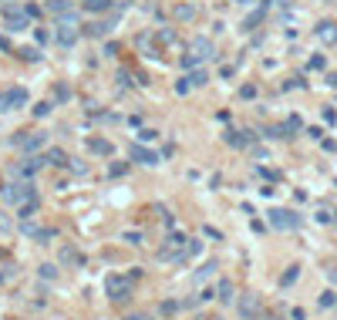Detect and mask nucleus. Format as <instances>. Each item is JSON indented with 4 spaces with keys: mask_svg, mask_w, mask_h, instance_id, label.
Returning a JSON list of instances; mask_svg holds the SVG:
<instances>
[{
    "mask_svg": "<svg viewBox=\"0 0 337 320\" xmlns=\"http://www.w3.org/2000/svg\"><path fill=\"white\" fill-rule=\"evenodd\" d=\"M216 57V44L209 41V37H192L189 47H186V54H182V67H196L202 64V61H213Z\"/></svg>",
    "mask_w": 337,
    "mask_h": 320,
    "instance_id": "nucleus-1",
    "label": "nucleus"
},
{
    "mask_svg": "<svg viewBox=\"0 0 337 320\" xmlns=\"http://www.w3.org/2000/svg\"><path fill=\"white\" fill-rule=\"evenodd\" d=\"M47 17H54L57 24H78V11L71 0H47Z\"/></svg>",
    "mask_w": 337,
    "mask_h": 320,
    "instance_id": "nucleus-2",
    "label": "nucleus"
},
{
    "mask_svg": "<svg viewBox=\"0 0 337 320\" xmlns=\"http://www.w3.org/2000/svg\"><path fill=\"white\" fill-rule=\"evenodd\" d=\"M4 27L14 34H21L31 27V14L24 11V7H17V4H11V7H4Z\"/></svg>",
    "mask_w": 337,
    "mask_h": 320,
    "instance_id": "nucleus-3",
    "label": "nucleus"
},
{
    "mask_svg": "<svg viewBox=\"0 0 337 320\" xmlns=\"http://www.w3.org/2000/svg\"><path fill=\"white\" fill-rule=\"evenodd\" d=\"M4 199H11V202H27V199H34V186H31V179H14L11 186L4 189Z\"/></svg>",
    "mask_w": 337,
    "mask_h": 320,
    "instance_id": "nucleus-4",
    "label": "nucleus"
},
{
    "mask_svg": "<svg viewBox=\"0 0 337 320\" xmlns=\"http://www.w3.org/2000/svg\"><path fill=\"white\" fill-rule=\"evenodd\" d=\"M105 290H108V297L118 303V300H125V297H132V280L128 276H118V273H112L108 280H105Z\"/></svg>",
    "mask_w": 337,
    "mask_h": 320,
    "instance_id": "nucleus-5",
    "label": "nucleus"
},
{
    "mask_svg": "<svg viewBox=\"0 0 337 320\" xmlns=\"http://www.w3.org/2000/svg\"><path fill=\"white\" fill-rule=\"evenodd\" d=\"M27 105V88L14 85V88L0 91V111H14V108H24Z\"/></svg>",
    "mask_w": 337,
    "mask_h": 320,
    "instance_id": "nucleus-6",
    "label": "nucleus"
},
{
    "mask_svg": "<svg viewBox=\"0 0 337 320\" xmlns=\"http://www.w3.org/2000/svg\"><path fill=\"white\" fill-rule=\"evenodd\" d=\"M270 226H277V229H297L300 216L290 209H270Z\"/></svg>",
    "mask_w": 337,
    "mask_h": 320,
    "instance_id": "nucleus-7",
    "label": "nucleus"
},
{
    "mask_svg": "<svg viewBox=\"0 0 337 320\" xmlns=\"http://www.w3.org/2000/svg\"><path fill=\"white\" fill-rule=\"evenodd\" d=\"M44 142H47L44 132H31V135H17V138H14V145H17V148H24V152H37Z\"/></svg>",
    "mask_w": 337,
    "mask_h": 320,
    "instance_id": "nucleus-8",
    "label": "nucleus"
},
{
    "mask_svg": "<svg viewBox=\"0 0 337 320\" xmlns=\"http://www.w3.org/2000/svg\"><path fill=\"white\" fill-rule=\"evenodd\" d=\"M155 47H168V51H179V34H176V27H158L155 31Z\"/></svg>",
    "mask_w": 337,
    "mask_h": 320,
    "instance_id": "nucleus-9",
    "label": "nucleus"
},
{
    "mask_svg": "<svg viewBox=\"0 0 337 320\" xmlns=\"http://www.w3.org/2000/svg\"><path fill=\"white\" fill-rule=\"evenodd\" d=\"M128 155H132L138 166H155V162H158V155L152 152V148H145V145H138V142H135L132 148H128Z\"/></svg>",
    "mask_w": 337,
    "mask_h": 320,
    "instance_id": "nucleus-10",
    "label": "nucleus"
},
{
    "mask_svg": "<svg viewBox=\"0 0 337 320\" xmlns=\"http://www.w3.org/2000/svg\"><path fill=\"white\" fill-rule=\"evenodd\" d=\"M41 166H44V155H41V158H24V162L14 166V176H17V179H31Z\"/></svg>",
    "mask_w": 337,
    "mask_h": 320,
    "instance_id": "nucleus-11",
    "label": "nucleus"
},
{
    "mask_svg": "<svg viewBox=\"0 0 337 320\" xmlns=\"http://www.w3.org/2000/svg\"><path fill=\"white\" fill-rule=\"evenodd\" d=\"M74 41H78V24H57V44L74 47Z\"/></svg>",
    "mask_w": 337,
    "mask_h": 320,
    "instance_id": "nucleus-12",
    "label": "nucleus"
},
{
    "mask_svg": "<svg viewBox=\"0 0 337 320\" xmlns=\"http://www.w3.org/2000/svg\"><path fill=\"white\" fill-rule=\"evenodd\" d=\"M239 313H243L246 320H257V317H260V300H257V293L239 297Z\"/></svg>",
    "mask_w": 337,
    "mask_h": 320,
    "instance_id": "nucleus-13",
    "label": "nucleus"
},
{
    "mask_svg": "<svg viewBox=\"0 0 337 320\" xmlns=\"http://www.w3.org/2000/svg\"><path fill=\"white\" fill-rule=\"evenodd\" d=\"M317 41H320V44H337V24L334 21L317 24Z\"/></svg>",
    "mask_w": 337,
    "mask_h": 320,
    "instance_id": "nucleus-14",
    "label": "nucleus"
},
{
    "mask_svg": "<svg viewBox=\"0 0 337 320\" xmlns=\"http://www.w3.org/2000/svg\"><path fill=\"white\" fill-rule=\"evenodd\" d=\"M226 142L233 145V148H246V145H253V135L243 132V128H229V132H226Z\"/></svg>",
    "mask_w": 337,
    "mask_h": 320,
    "instance_id": "nucleus-15",
    "label": "nucleus"
},
{
    "mask_svg": "<svg viewBox=\"0 0 337 320\" xmlns=\"http://www.w3.org/2000/svg\"><path fill=\"white\" fill-rule=\"evenodd\" d=\"M112 27H115V17H112V21H95V24H88V27H85V34H88V37H105V34H112Z\"/></svg>",
    "mask_w": 337,
    "mask_h": 320,
    "instance_id": "nucleus-16",
    "label": "nucleus"
},
{
    "mask_svg": "<svg viewBox=\"0 0 337 320\" xmlns=\"http://www.w3.org/2000/svg\"><path fill=\"white\" fill-rule=\"evenodd\" d=\"M88 152L91 155H112L115 145L108 142V138H88Z\"/></svg>",
    "mask_w": 337,
    "mask_h": 320,
    "instance_id": "nucleus-17",
    "label": "nucleus"
},
{
    "mask_svg": "<svg viewBox=\"0 0 337 320\" xmlns=\"http://www.w3.org/2000/svg\"><path fill=\"white\" fill-rule=\"evenodd\" d=\"M176 21H182V24H189V21H196V7L192 4H176Z\"/></svg>",
    "mask_w": 337,
    "mask_h": 320,
    "instance_id": "nucleus-18",
    "label": "nucleus"
},
{
    "mask_svg": "<svg viewBox=\"0 0 337 320\" xmlns=\"http://www.w3.org/2000/svg\"><path fill=\"white\" fill-rule=\"evenodd\" d=\"M44 166H67V155L61 148H47L44 152Z\"/></svg>",
    "mask_w": 337,
    "mask_h": 320,
    "instance_id": "nucleus-19",
    "label": "nucleus"
},
{
    "mask_svg": "<svg viewBox=\"0 0 337 320\" xmlns=\"http://www.w3.org/2000/svg\"><path fill=\"white\" fill-rule=\"evenodd\" d=\"M81 7L88 14H105L108 7H112V0H81Z\"/></svg>",
    "mask_w": 337,
    "mask_h": 320,
    "instance_id": "nucleus-20",
    "label": "nucleus"
},
{
    "mask_svg": "<svg viewBox=\"0 0 337 320\" xmlns=\"http://www.w3.org/2000/svg\"><path fill=\"white\" fill-rule=\"evenodd\" d=\"M263 14H267V4H263V7H260V11H253L246 17V21H243V31H253V27H257L260 21H263Z\"/></svg>",
    "mask_w": 337,
    "mask_h": 320,
    "instance_id": "nucleus-21",
    "label": "nucleus"
},
{
    "mask_svg": "<svg viewBox=\"0 0 337 320\" xmlns=\"http://www.w3.org/2000/svg\"><path fill=\"white\" fill-rule=\"evenodd\" d=\"M17 212H21V219H31L34 212H37V196L27 199V202H21V206H17Z\"/></svg>",
    "mask_w": 337,
    "mask_h": 320,
    "instance_id": "nucleus-22",
    "label": "nucleus"
},
{
    "mask_svg": "<svg viewBox=\"0 0 337 320\" xmlns=\"http://www.w3.org/2000/svg\"><path fill=\"white\" fill-rule=\"evenodd\" d=\"M14 54L21 57V61H31V64H34V61H37V57H41V51H37V47H17V51H14Z\"/></svg>",
    "mask_w": 337,
    "mask_h": 320,
    "instance_id": "nucleus-23",
    "label": "nucleus"
},
{
    "mask_svg": "<svg viewBox=\"0 0 337 320\" xmlns=\"http://www.w3.org/2000/svg\"><path fill=\"white\" fill-rule=\"evenodd\" d=\"M233 293H236V290H233V283H229V280H223V283H219V300H223V303H233Z\"/></svg>",
    "mask_w": 337,
    "mask_h": 320,
    "instance_id": "nucleus-24",
    "label": "nucleus"
},
{
    "mask_svg": "<svg viewBox=\"0 0 337 320\" xmlns=\"http://www.w3.org/2000/svg\"><path fill=\"white\" fill-rule=\"evenodd\" d=\"M148 142H158L155 128H142V132H138V145H148Z\"/></svg>",
    "mask_w": 337,
    "mask_h": 320,
    "instance_id": "nucleus-25",
    "label": "nucleus"
},
{
    "mask_svg": "<svg viewBox=\"0 0 337 320\" xmlns=\"http://www.w3.org/2000/svg\"><path fill=\"white\" fill-rule=\"evenodd\" d=\"M297 276H300V266H290V270H287V273L280 276V287H290V283L297 280Z\"/></svg>",
    "mask_w": 337,
    "mask_h": 320,
    "instance_id": "nucleus-26",
    "label": "nucleus"
},
{
    "mask_svg": "<svg viewBox=\"0 0 337 320\" xmlns=\"http://www.w3.org/2000/svg\"><path fill=\"white\" fill-rule=\"evenodd\" d=\"M189 91H192V81H189V74H182L176 81V95H189Z\"/></svg>",
    "mask_w": 337,
    "mask_h": 320,
    "instance_id": "nucleus-27",
    "label": "nucleus"
},
{
    "mask_svg": "<svg viewBox=\"0 0 337 320\" xmlns=\"http://www.w3.org/2000/svg\"><path fill=\"white\" fill-rule=\"evenodd\" d=\"M51 108H54V101H37V105H34V115L44 118V115H51Z\"/></svg>",
    "mask_w": 337,
    "mask_h": 320,
    "instance_id": "nucleus-28",
    "label": "nucleus"
},
{
    "mask_svg": "<svg viewBox=\"0 0 337 320\" xmlns=\"http://www.w3.org/2000/svg\"><path fill=\"white\" fill-rule=\"evenodd\" d=\"M189 81H192V88H199V85H206V81H209V74H206V71H192Z\"/></svg>",
    "mask_w": 337,
    "mask_h": 320,
    "instance_id": "nucleus-29",
    "label": "nucleus"
},
{
    "mask_svg": "<svg viewBox=\"0 0 337 320\" xmlns=\"http://www.w3.org/2000/svg\"><path fill=\"white\" fill-rule=\"evenodd\" d=\"M64 263H85V256L78 253V250H64V256H61Z\"/></svg>",
    "mask_w": 337,
    "mask_h": 320,
    "instance_id": "nucleus-30",
    "label": "nucleus"
},
{
    "mask_svg": "<svg viewBox=\"0 0 337 320\" xmlns=\"http://www.w3.org/2000/svg\"><path fill=\"white\" fill-rule=\"evenodd\" d=\"M239 98H257V85H243V88H239Z\"/></svg>",
    "mask_w": 337,
    "mask_h": 320,
    "instance_id": "nucleus-31",
    "label": "nucleus"
},
{
    "mask_svg": "<svg viewBox=\"0 0 337 320\" xmlns=\"http://www.w3.org/2000/svg\"><path fill=\"white\" fill-rule=\"evenodd\" d=\"M67 169H71V172H78V176H85V166H81L78 158H67Z\"/></svg>",
    "mask_w": 337,
    "mask_h": 320,
    "instance_id": "nucleus-32",
    "label": "nucleus"
},
{
    "mask_svg": "<svg viewBox=\"0 0 337 320\" xmlns=\"http://www.w3.org/2000/svg\"><path fill=\"white\" fill-rule=\"evenodd\" d=\"M176 310H179L176 300H165V303H162V313H176Z\"/></svg>",
    "mask_w": 337,
    "mask_h": 320,
    "instance_id": "nucleus-33",
    "label": "nucleus"
},
{
    "mask_svg": "<svg viewBox=\"0 0 337 320\" xmlns=\"http://www.w3.org/2000/svg\"><path fill=\"white\" fill-rule=\"evenodd\" d=\"M125 172H128V166H122V162H115V166H112V176H115V179L125 176Z\"/></svg>",
    "mask_w": 337,
    "mask_h": 320,
    "instance_id": "nucleus-34",
    "label": "nucleus"
},
{
    "mask_svg": "<svg viewBox=\"0 0 337 320\" xmlns=\"http://www.w3.org/2000/svg\"><path fill=\"white\" fill-rule=\"evenodd\" d=\"M54 95H57V101H67V95H71V91H67L64 85H57V88H54Z\"/></svg>",
    "mask_w": 337,
    "mask_h": 320,
    "instance_id": "nucleus-35",
    "label": "nucleus"
},
{
    "mask_svg": "<svg viewBox=\"0 0 337 320\" xmlns=\"http://www.w3.org/2000/svg\"><path fill=\"white\" fill-rule=\"evenodd\" d=\"M41 276H47V280H54V276H57V270H54V266H41Z\"/></svg>",
    "mask_w": 337,
    "mask_h": 320,
    "instance_id": "nucleus-36",
    "label": "nucleus"
},
{
    "mask_svg": "<svg viewBox=\"0 0 337 320\" xmlns=\"http://www.w3.org/2000/svg\"><path fill=\"white\" fill-rule=\"evenodd\" d=\"M310 67H314V71H320V67H324V57H320V54L310 57Z\"/></svg>",
    "mask_w": 337,
    "mask_h": 320,
    "instance_id": "nucleus-37",
    "label": "nucleus"
},
{
    "mask_svg": "<svg viewBox=\"0 0 337 320\" xmlns=\"http://www.w3.org/2000/svg\"><path fill=\"white\" fill-rule=\"evenodd\" d=\"M219 74H223V77H233V74H236V67H233V64H223V71H219Z\"/></svg>",
    "mask_w": 337,
    "mask_h": 320,
    "instance_id": "nucleus-38",
    "label": "nucleus"
},
{
    "mask_svg": "<svg viewBox=\"0 0 337 320\" xmlns=\"http://www.w3.org/2000/svg\"><path fill=\"white\" fill-rule=\"evenodd\" d=\"M0 47H4V51H11V41H7L4 34H0Z\"/></svg>",
    "mask_w": 337,
    "mask_h": 320,
    "instance_id": "nucleus-39",
    "label": "nucleus"
},
{
    "mask_svg": "<svg viewBox=\"0 0 337 320\" xmlns=\"http://www.w3.org/2000/svg\"><path fill=\"white\" fill-rule=\"evenodd\" d=\"M327 85H334V88H337V74H330V77H327Z\"/></svg>",
    "mask_w": 337,
    "mask_h": 320,
    "instance_id": "nucleus-40",
    "label": "nucleus"
},
{
    "mask_svg": "<svg viewBox=\"0 0 337 320\" xmlns=\"http://www.w3.org/2000/svg\"><path fill=\"white\" fill-rule=\"evenodd\" d=\"M11 4H14V0H0V11H4V7H11Z\"/></svg>",
    "mask_w": 337,
    "mask_h": 320,
    "instance_id": "nucleus-41",
    "label": "nucleus"
},
{
    "mask_svg": "<svg viewBox=\"0 0 337 320\" xmlns=\"http://www.w3.org/2000/svg\"><path fill=\"white\" fill-rule=\"evenodd\" d=\"M236 4H249V0H236Z\"/></svg>",
    "mask_w": 337,
    "mask_h": 320,
    "instance_id": "nucleus-42",
    "label": "nucleus"
},
{
    "mask_svg": "<svg viewBox=\"0 0 337 320\" xmlns=\"http://www.w3.org/2000/svg\"><path fill=\"white\" fill-rule=\"evenodd\" d=\"M132 320H145V317H132Z\"/></svg>",
    "mask_w": 337,
    "mask_h": 320,
    "instance_id": "nucleus-43",
    "label": "nucleus"
},
{
    "mask_svg": "<svg viewBox=\"0 0 337 320\" xmlns=\"http://www.w3.org/2000/svg\"><path fill=\"white\" fill-rule=\"evenodd\" d=\"M334 222H337V219H334Z\"/></svg>",
    "mask_w": 337,
    "mask_h": 320,
    "instance_id": "nucleus-44",
    "label": "nucleus"
}]
</instances>
